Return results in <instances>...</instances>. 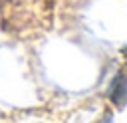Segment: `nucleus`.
<instances>
[{"label":"nucleus","instance_id":"nucleus-1","mask_svg":"<svg viewBox=\"0 0 127 123\" xmlns=\"http://www.w3.org/2000/svg\"><path fill=\"white\" fill-rule=\"evenodd\" d=\"M111 99L115 103H125L127 99V77L117 75L113 85H111Z\"/></svg>","mask_w":127,"mask_h":123}]
</instances>
